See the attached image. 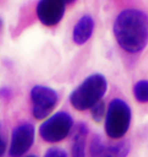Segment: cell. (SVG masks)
<instances>
[{
    "instance_id": "cell-1",
    "label": "cell",
    "mask_w": 148,
    "mask_h": 157,
    "mask_svg": "<svg viewBox=\"0 0 148 157\" xmlns=\"http://www.w3.org/2000/svg\"><path fill=\"white\" fill-rule=\"evenodd\" d=\"M113 32L124 51L139 53L148 44V15L137 8L124 9L116 17Z\"/></svg>"
},
{
    "instance_id": "cell-2",
    "label": "cell",
    "mask_w": 148,
    "mask_h": 157,
    "mask_svg": "<svg viewBox=\"0 0 148 157\" xmlns=\"http://www.w3.org/2000/svg\"><path fill=\"white\" fill-rule=\"evenodd\" d=\"M108 90V81L103 74L96 73L84 78L69 95V102L77 111L88 110L103 100Z\"/></svg>"
},
{
    "instance_id": "cell-3",
    "label": "cell",
    "mask_w": 148,
    "mask_h": 157,
    "mask_svg": "<svg viewBox=\"0 0 148 157\" xmlns=\"http://www.w3.org/2000/svg\"><path fill=\"white\" fill-rule=\"evenodd\" d=\"M132 119L131 107L121 98L113 99L105 118V132L110 139L120 140L127 134Z\"/></svg>"
},
{
    "instance_id": "cell-4",
    "label": "cell",
    "mask_w": 148,
    "mask_h": 157,
    "mask_svg": "<svg viewBox=\"0 0 148 157\" xmlns=\"http://www.w3.org/2000/svg\"><path fill=\"white\" fill-rule=\"evenodd\" d=\"M73 128V118L67 111H58L45 119L40 125L41 138L48 143H58L70 134Z\"/></svg>"
},
{
    "instance_id": "cell-5",
    "label": "cell",
    "mask_w": 148,
    "mask_h": 157,
    "mask_svg": "<svg viewBox=\"0 0 148 157\" xmlns=\"http://www.w3.org/2000/svg\"><path fill=\"white\" fill-rule=\"evenodd\" d=\"M31 100L33 103V117L42 121L49 117L58 103V94L51 87L36 85L31 90Z\"/></svg>"
},
{
    "instance_id": "cell-6",
    "label": "cell",
    "mask_w": 148,
    "mask_h": 157,
    "mask_svg": "<svg viewBox=\"0 0 148 157\" xmlns=\"http://www.w3.org/2000/svg\"><path fill=\"white\" fill-rule=\"evenodd\" d=\"M34 142V127L30 122L16 125L11 133L8 154L10 157H23Z\"/></svg>"
},
{
    "instance_id": "cell-7",
    "label": "cell",
    "mask_w": 148,
    "mask_h": 157,
    "mask_svg": "<svg viewBox=\"0 0 148 157\" xmlns=\"http://www.w3.org/2000/svg\"><path fill=\"white\" fill-rule=\"evenodd\" d=\"M65 6L62 0H39L36 7L38 20L46 27L57 26L65 14Z\"/></svg>"
},
{
    "instance_id": "cell-8",
    "label": "cell",
    "mask_w": 148,
    "mask_h": 157,
    "mask_svg": "<svg viewBox=\"0 0 148 157\" xmlns=\"http://www.w3.org/2000/svg\"><path fill=\"white\" fill-rule=\"evenodd\" d=\"M130 150V143L127 140L108 144L99 135L92 138L89 147L90 157H127Z\"/></svg>"
},
{
    "instance_id": "cell-9",
    "label": "cell",
    "mask_w": 148,
    "mask_h": 157,
    "mask_svg": "<svg viewBox=\"0 0 148 157\" xmlns=\"http://www.w3.org/2000/svg\"><path fill=\"white\" fill-rule=\"evenodd\" d=\"M94 31V20L90 14H83L76 21L72 31V40L78 46L84 45L88 41Z\"/></svg>"
},
{
    "instance_id": "cell-10",
    "label": "cell",
    "mask_w": 148,
    "mask_h": 157,
    "mask_svg": "<svg viewBox=\"0 0 148 157\" xmlns=\"http://www.w3.org/2000/svg\"><path fill=\"white\" fill-rule=\"evenodd\" d=\"M88 136V128L85 122H79L74 128L72 138L71 156L72 157H85L86 139Z\"/></svg>"
},
{
    "instance_id": "cell-11",
    "label": "cell",
    "mask_w": 148,
    "mask_h": 157,
    "mask_svg": "<svg viewBox=\"0 0 148 157\" xmlns=\"http://www.w3.org/2000/svg\"><path fill=\"white\" fill-rule=\"evenodd\" d=\"M133 95L141 104L148 103V80H140L134 85Z\"/></svg>"
},
{
    "instance_id": "cell-12",
    "label": "cell",
    "mask_w": 148,
    "mask_h": 157,
    "mask_svg": "<svg viewBox=\"0 0 148 157\" xmlns=\"http://www.w3.org/2000/svg\"><path fill=\"white\" fill-rule=\"evenodd\" d=\"M89 110H90V115H91L92 121L94 122H96V124H99L106 115L108 108H106V103L103 102V100H100L96 105H93Z\"/></svg>"
},
{
    "instance_id": "cell-13",
    "label": "cell",
    "mask_w": 148,
    "mask_h": 157,
    "mask_svg": "<svg viewBox=\"0 0 148 157\" xmlns=\"http://www.w3.org/2000/svg\"><path fill=\"white\" fill-rule=\"evenodd\" d=\"M44 157H68L67 153L61 148H57V147H51L46 151Z\"/></svg>"
},
{
    "instance_id": "cell-14",
    "label": "cell",
    "mask_w": 148,
    "mask_h": 157,
    "mask_svg": "<svg viewBox=\"0 0 148 157\" xmlns=\"http://www.w3.org/2000/svg\"><path fill=\"white\" fill-rule=\"evenodd\" d=\"M1 143H2V149H1V157H3L4 156V154H5V152H6V141H5V138H4V136H1Z\"/></svg>"
},
{
    "instance_id": "cell-15",
    "label": "cell",
    "mask_w": 148,
    "mask_h": 157,
    "mask_svg": "<svg viewBox=\"0 0 148 157\" xmlns=\"http://www.w3.org/2000/svg\"><path fill=\"white\" fill-rule=\"evenodd\" d=\"M11 94L10 90L7 89V88H2L1 89V96L4 98V97H8Z\"/></svg>"
},
{
    "instance_id": "cell-16",
    "label": "cell",
    "mask_w": 148,
    "mask_h": 157,
    "mask_svg": "<svg viewBox=\"0 0 148 157\" xmlns=\"http://www.w3.org/2000/svg\"><path fill=\"white\" fill-rule=\"evenodd\" d=\"M63 2L65 3V4H70V3H73V2H75L76 0H62Z\"/></svg>"
},
{
    "instance_id": "cell-17",
    "label": "cell",
    "mask_w": 148,
    "mask_h": 157,
    "mask_svg": "<svg viewBox=\"0 0 148 157\" xmlns=\"http://www.w3.org/2000/svg\"><path fill=\"white\" fill-rule=\"evenodd\" d=\"M24 157H37L36 155H27V156H24Z\"/></svg>"
}]
</instances>
